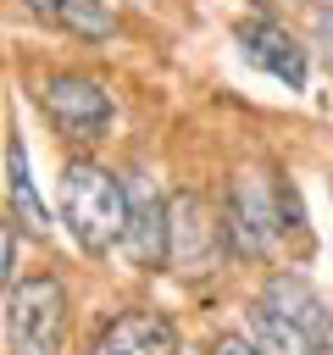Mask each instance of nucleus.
Instances as JSON below:
<instances>
[{
  "mask_svg": "<svg viewBox=\"0 0 333 355\" xmlns=\"http://www.w3.org/2000/svg\"><path fill=\"white\" fill-rule=\"evenodd\" d=\"M222 227H228V250H239V255H250V261L272 255L289 233H294L300 250L311 244L294 183H278L266 166H244V172L233 178V194H228V216H222Z\"/></svg>",
  "mask_w": 333,
  "mask_h": 355,
  "instance_id": "obj_1",
  "label": "nucleus"
},
{
  "mask_svg": "<svg viewBox=\"0 0 333 355\" xmlns=\"http://www.w3.org/2000/svg\"><path fill=\"white\" fill-rule=\"evenodd\" d=\"M61 216L89 255H111V244H122V233H128L122 178L94 161H67L61 166Z\"/></svg>",
  "mask_w": 333,
  "mask_h": 355,
  "instance_id": "obj_2",
  "label": "nucleus"
},
{
  "mask_svg": "<svg viewBox=\"0 0 333 355\" xmlns=\"http://www.w3.org/2000/svg\"><path fill=\"white\" fill-rule=\"evenodd\" d=\"M11 355H61L67 338V288L56 277H22L6 305Z\"/></svg>",
  "mask_w": 333,
  "mask_h": 355,
  "instance_id": "obj_3",
  "label": "nucleus"
},
{
  "mask_svg": "<svg viewBox=\"0 0 333 355\" xmlns=\"http://www.w3.org/2000/svg\"><path fill=\"white\" fill-rule=\"evenodd\" d=\"M222 255H228V227L216 222V211L194 189L172 194V255L166 261L183 277H211L222 266Z\"/></svg>",
  "mask_w": 333,
  "mask_h": 355,
  "instance_id": "obj_4",
  "label": "nucleus"
},
{
  "mask_svg": "<svg viewBox=\"0 0 333 355\" xmlns=\"http://www.w3.org/2000/svg\"><path fill=\"white\" fill-rule=\"evenodd\" d=\"M44 116L78 139V144H94L105 128H111V94L94 83V78H78V72H61L44 83Z\"/></svg>",
  "mask_w": 333,
  "mask_h": 355,
  "instance_id": "obj_5",
  "label": "nucleus"
},
{
  "mask_svg": "<svg viewBox=\"0 0 333 355\" xmlns=\"http://www.w3.org/2000/svg\"><path fill=\"white\" fill-rule=\"evenodd\" d=\"M122 250L144 272L172 255V200L155 194L150 183H133L128 189V233H122Z\"/></svg>",
  "mask_w": 333,
  "mask_h": 355,
  "instance_id": "obj_6",
  "label": "nucleus"
},
{
  "mask_svg": "<svg viewBox=\"0 0 333 355\" xmlns=\"http://www.w3.org/2000/svg\"><path fill=\"white\" fill-rule=\"evenodd\" d=\"M261 305H266L272 316H283V322L305 338L311 355H333V311L322 305V294H316L311 283H300V277H272L266 294H261Z\"/></svg>",
  "mask_w": 333,
  "mask_h": 355,
  "instance_id": "obj_7",
  "label": "nucleus"
},
{
  "mask_svg": "<svg viewBox=\"0 0 333 355\" xmlns=\"http://www.w3.org/2000/svg\"><path fill=\"white\" fill-rule=\"evenodd\" d=\"M239 50H244L250 67L272 72L278 83L305 89V50L294 44L289 28H278V22H266V17H244V22H239Z\"/></svg>",
  "mask_w": 333,
  "mask_h": 355,
  "instance_id": "obj_8",
  "label": "nucleus"
},
{
  "mask_svg": "<svg viewBox=\"0 0 333 355\" xmlns=\"http://www.w3.org/2000/svg\"><path fill=\"white\" fill-rule=\"evenodd\" d=\"M94 355H178V327L161 311H122L100 327Z\"/></svg>",
  "mask_w": 333,
  "mask_h": 355,
  "instance_id": "obj_9",
  "label": "nucleus"
},
{
  "mask_svg": "<svg viewBox=\"0 0 333 355\" xmlns=\"http://www.w3.org/2000/svg\"><path fill=\"white\" fill-rule=\"evenodd\" d=\"M28 11H39L44 22H56L78 39H105L111 33V11L100 0H28Z\"/></svg>",
  "mask_w": 333,
  "mask_h": 355,
  "instance_id": "obj_10",
  "label": "nucleus"
},
{
  "mask_svg": "<svg viewBox=\"0 0 333 355\" xmlns=\"http://www.w3.org/2000/svg\"><path fill=\"white\" fill-rule=\"evenodd\" d=\"M6 178H11V205H17L22 227H28V233H44L50 222H44V200H39V189H33V172H28L22 139H11V150H6Z\"/></svg>",
  "mask_w": 333,
  "mask_h": 355,
  "instance_id": "obj_11",
  "label": "nucleus"
},
{
  "mask_svg": "<svg viewBox=\"0 0 333 355\" xmlns=\"http://www.w3.org/2000/svg\"><path fill=\"white\" fill-rule=\"evenodd\" d=\"M211 355H266V349H261V344H250V338H244V333H222V338H216V349H211Z\"/></svg>",
  "mask_w": 333,
  "mask_h": 355,
  "instance_id": "obj_12",
  "label": "nucleus"
},
{
  "mask_svg": "<svg viewBox=\"0 0 333 355\" xmlns=\"http://www.w3.org/2000/svg\"><path fill=\"white\" fill-rule=\"evenodd\" d=\"M316 44H322V61L333 67V6L316 11Z\"/></svg>",
  "mask_w": 333,
  "mask_h": 355,
  "instance_id": "obj_13",
  "label": "nucleus"
},
{
  "mask_svg": "<svg viewBox=\"0 0 333 355\" xmlns=\"http://www.w3.org/2000/svg\"><path fill=\"white\" fill-rule=\"evenodd\" d=\"M11 266H17V250H11V227L0 222V288L11 283Z\"/></svg>",
  "mask_w": 333,
  "mask_h": 355,
  "instance_id": "obj_14",
  "label": "nucleus"
}]
</instances>
